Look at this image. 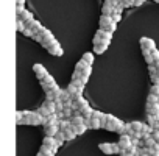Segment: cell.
I'll return each mask as SVG.
<instances>
[{"instance_id": "cell-1", "label": "cell", "mask_w": 159, "mask_h": 156, "mask_svg": "<svg viewBox=\"0 0 159 156\" xmlns=\"http://www.w3.org/2000/svg\"><path fill=\"white\" fill-rule=\"evenodd\" d=\"M22 125H45V117H42L38 111H24Z\"/></svg>"}, {"instance_id": "cell-2", "label": "cell", "mask_w": 159, "mask_h": 156, "mask_svg": "<svg viewBox=\"0 0 159 156\" xmlns=\"http://www.w3.org/2000/svg\"><path fill=\"white\" fill-rule=\"evenodd\" d=\"M98 148L105 154H120L122 151L117 142H103V144H98Z\"/></svg>"}, {"instance_id": "cell-3", "label": "cell", "mask_w": 159, "mask_h": 156, "mask_svg": "<svg viewBox=\"0 0 159 156\" xmlns=\"http://www.w3.org/2000/svg\"><path fill=\"white\" fill-rule=\"evenodd\" d=\"M98 25H100V28L108 30V31H112V33H114V31H116V28H117V24L114 22L112 16H100Z\"/></svg>"}, {"instance_id": "cell-4", "label": "cell", "mask_w": 159, "mask_h": 156, "mask_svg": "<svg viewBox=\"0 0 159 156\" xmlns=\"http://www.w3.org/2000/svg\"><path fill=\"white\" fill-rule=\"evenodd\" d=\"M58 85H56V81H55V78L48 73L45 78H44V80L41 81V88H42V91L45 92V94H48V92H52L55 88H56Z\"/></svg>"}, {"instance_id": "cell-5", "label": "cell", "mask_w": 159, "mask_h": 156, "mask_svg": "<svg viewBox=\"0 0 159 156\" xmlns=\"http://www.w3.org/2000/svg\"><path fill=\"white\" fill-rule=\"evenodd\" d=\"M95 34H97V36L102 39V44H106V45H109V44H111V41H112V31H108V30L98 28Z\"/></svg>"}, {"instance_id": "cell-6", "label": "cell", "mask_w": 159, "mask_h": 156, "mask_svg": "<svg viewBox=\"0 0 159 156\" xmlns=\"http://www.w3.org/2000/svg\"><path fill=\"white\" fill-rule=\"evenodd\" d=\"M33 72H34V75H36V78H38L39 81H42L44 78L48 75L47 69H45L42 64H34V66H33Z\"/></svg>"}, {"instance_id": "cell-7", "label": "cell", "mask_w": 159, "mask_h": 156, "mask_svg": "<svg viewBox=\"0 0 159 156\" xmlns=\"http://www.w3.org/2000/svg\"><path fill=\"white\" fill-rule=\"evenodd\" d=\"M140 48H142V52H143V50L153 52V50L156 48V44H154V41L150 39V38H140Z\"/></svg>"}, {"instance_id": "cell-8", "label": "cell", "mask_w": 159, "mask_h": 156, "mask_svg": "<svg viewBox=\"0 0 159 156\" xmlns=\"http://www.w3.org/2000/svg\"><path fill=\"white\" fill-rule=\"evenodd\" d=\"M117 144H119L120 150H128V148L133 145V139H131L128 134H123V136H120V137H119Z\"/></svg>"}, {"instance_id": "cell-9", "label": "cell", "mask_w": 159, "mask_h": 156, "mask_svg": "<svg viewBox=\"0 0 159 156\" xmlns=\"http://www.w3.org/2000/svg\"><path fill=\"white\" fill-rule=\"evenodd\" d=\"M59 131H61L59 125H47V126H44V133H45L47 137H55Z\"/></svg>"}, {"instance_id": "cell-10", "label": "cell", "mask_w": 159, "mask_h": 156, "mask_svg": "<svg viewBox=\"0 0 159 156\" xmlns=\"http://www.w3.org/2000/svg\"><path fill=\"white\" fill-rule=\"evenodd\" d=\"M47 52H48L50 55H53V56H62V53H64V50H62V47H61V44H59L58 41H56L55 44H52Z\"/></svg>"}, {"instance_id": "cell-11", "label": "cell", "mask_w": 159, "mask_h": 156, "mask_svg": "<svg viewBox=\"0 0 159 156\" xmlns=\"http://www.w3.org/2000/svg\"><path fill=\"white\" fill-rule=\"evenodd\" d=\"M88 105H89V103H88V100H86L84 97H80V99L73 100V111H80V109L86 108Z\"/></svg>"}, {"instance_id": "cell-12", "label": "cell", "mask_w": 159, "mask_h": 156, "mask_svg": "<svg viewBox=\"0 0 159 156\" xmlns=\"http://www.w3.org/2000/svg\"><path fill=\"white\" fill-rule=\"evenodd\" d=\"M84 125H86L89 130H100V128H102V125H100V120H98V119H94V117H91V119H86Z\"/></svg>"}, {"instance_id": "cell-13", "label": "cell", "mask_w": 159, "mask_h": 156, "mask_svg": "<svg viewBox=\"0 0 159 156\" xmlns=\"http://www.w3.org/2000/svg\"><path fill=\"white\" fill-rule=\"evenodd\" d=\"M42 145H47V147H50V148H55V150H58L59 148V145H58V142H56V139L55 137H44V140H42Z\"/></svg>"}, {"instance_id": "cell-14", "label": "cell", "mask_w": 159, "mask_h": 156, "mask_svg": "<svg viewBox=\"0 0 159 156\" xmlns=\"http://www.w3.org/2000/svg\"><path fill=\"white\" fill-rule=\"evenodd\" d=\"M147 114L159 119V105H153V106L151 105H147Z\"/></svg>"}, {"instance_id": "cell-15", "label": "cell", "mask_w": 159, "mask_h": 156, "mask_svg": "<svg viewBox=\"0 0 159 156\" xmlns=\"http://www.w3.org/2000/svg\"><path fill=\"white\" fill-rule=\"evenodd\" d=\"M114 13H116V8L112 5L103 3V7H102V16H112Z\"/></svg>"}, {"instance_id": "cell-16", "label": "cell", "mask_w": 159, "mask_h": 156, "mask_svg": "<svg viewBox=\"0 0 159 156\" xmlns=\"http://www.w3.org/2000/svg\"><path fill=\"white\" fill-rule=\"evenodd\" d=\"M94 111H95V109H94V108H92L91 105H88L86 108L80 109V114H81V116H83L84 119H91V117H92V114H94Z\"/></svg>"}, {"instance_id": "cell-17", "label": "cell", "mask_w": 159, "mask_h": 156, "mask_svg": "<svg viewBox=\"0 0 159 156\" xmlns=\"http://www.w3.org/2000/svg\"><path fill=\"white\" fill-rule=\"evenodd\" d=\"M47 125H59V117H58V114L48 116V117L45 119V125H44V126H47Z\"/></svg>"}, {"instance_id": "cell-18", "label": "cell", "mask_w": 159, "mask_h": 156, "mask_svg": "<svg viewBox=\"0 0 159 156\" xmlns=\"http://www.w3.org/2000/svg\"><path fill=\"white\" fill-rule=\"evenodd\" d=\"M39 151H41V153H44L45 156H55L58 150H55V148H50V147H47V145H41Z\"/></svg>"}, {"instance_id": "cell-19", "label": "cell", "mask_w": 159, "mask_h": 156, "mask_svg": "<svg viewBox=\"0 0 159 156\" xmlns=\"http://www.w3.org/2000/svg\"><path fill=\"white\" fill-rule=\"evenodd\" d=\"M70 122H72V126H78V125H84L86 119H84L83 116H73V117L70 119Z\"/></svg>"}, {"instance_id": "cell-20", "label": "cell", "mask_w": 159, "mask_h": 156, "mask_svg": "<svg viewBox=\"0 0 159 156\" xmlns=\"http://www.w3.org/2000/svg\"><path fill=\"white\" fill-rule=\"evenodd\" d=\"M81 59H83L84 62H88L89 66H92V64H94V52H86V53H83Z\"/></svg>"}, {"instance_id": "cell-21", "label": "cell", "mask_w": 159, "mask_h": 156, "mask_svg": "<svg viewBox=\"0 0 159 156\" xmlns=\"http://www.w3.org/2000/svg\"><path fill=\"white\" fill-rule=\"evenodd\" d=\"M142 55H143V59H145V62L148 64V66H153L156 61H154V58H153V55H151V52H147V50H143L142 52Z\"/></svg>"}, {"instance_id": "cell-22", "label": "cell", "mask_w": 159, "mask_h": 156, "mask_svg": "<svg viewBox=\"0 0 159 156\" xmlns=\"http://www.w3.org/2000/svg\"><path fill=\"white\" fill-rule=\"evenodd\" d=\"M88 67H89V64H88V62H84L83 59H80V61H78V62L75 64V70L81 72V73H83V72H84V70H86Z\"/></svg>"}, {"instance_id": "cell-23", "label": "cell", "mask_w": 159, "mask_h": 156, "mask_svg": "<svg viewBox=\"0 0 159 156\" xmlns=\"http://www.w3.org/2000/svg\"><path fill=\"white\" fill-rule=\"evenodd\" d=\"M42 106H45L52 114H56V105H55V102H48V100H45V102L42 103Z\"/></svg>"}, {"instance_id": "cell-24", "label": "cell", "mask_w": 159, "mask_h": 156, "mask_svg": "<svg viewBox=\"0 0 159 156\" xmlns=\"http://www.w3.org/2000/svg\"><path fill=\"white\" fill-rule=\"evenodd\" d=\"M64 136H66V140H73L76 137V133L73 131V128H67L64 130Z\"/></svg>"}, {"instance_id": "cell-25", "label": "cell", "mask_w": 159, "mask_h": 156, "mask_svg": "<svg viewBox=\"0 0 159 156\" xmlns=\"http://www.w3.org/2000/svg\"><path fill=\"white\" fill-rule=\"evenodd\" d=\"M73 128V131L76 133V136H81V134H84L89 128L86 126V125H78V126H72Z\"/></svg>"}, {"instance_id": "cell-26", "label": "cell", "mask_w": 159, "mask_h": 156, "mask_svg": "<svg viewBox=\"0 0 159 156\" xmlns=\"http://www.w3.org/2000/svg\"><path fill=\"white\" fill-rule=\"evenodd\" d=\"M16 27H17V31H19V33H24V31H25V28H27L25 22H24L20 17H16Z\"/></svg>"}, {"instance_id": "cell-27", "label": "cell", "mask_w": 159, "mask_h": 156, "mask_svg": "<svg viewBox=\"0 0 159 156\" xmlns=\"http://www.w3.org/2000/svg\"><path fill=\"white\" fill-rule=\"evenodd\" d=\"M108 47H109V45H106V44H98V45H94V53L102 55V53H105V52L108 50Z\"/></svg>"}, {"instance_id": "cell-28", "label": "cell", "mask_w": 159, "mask_h": 156, "mask_svg": "<svg viewBox=\"0 0 159 156\" xmlns=\"http://www.w3.org/2000/svg\"><path fill=\"white\" fill-rule=\"evenodd\" d=\"M59 128H61V131H64L67 128H72V122L69 119H62V120H59Z\"/></svg>"}, {"instance_id": "cell-29", "label": "cell", "mask_w": 159, "mask_h": 156, "mask_svg": "<svg viewBox=\"0 0 159 156\" xmlns=\"http://www.w3.org/2000/svg\"><path fill=\"white\" fill-rule=\"evenodd\" d=\"M129 123H131V128H133L134 133H140L142 128H143V123H142V122H136V120H134V122H129Z\"/></svg>"}, {"instance_id": "cell-30", "label": "cell", "mask_w": 159, "mask_h": 156, "mask_svg": "<svg viewBox=\"0 0 159 156\" xmlns=\"http://www.w3.org/2000/svg\"><path fill=\"white\" fill-rule=\"evenodd\" d=\"M147 105H159V97H156V95H153V94H148V97H147Z\"/></svg>"}, {"instance_id": "cell-31", "label": "cell", "mask_w": 159, "mask_h": 156, "mask_svg": "<svg viewBox=\"0 0 159 156\" xmlns=\"http://www.w3.org/2000/svg\"><path fill=\"white\" fill-rule=\"evenodd\" d=\"M28 28H31V30L34 31V34H36V33H39V31H41V30H42L44 27L41 25V22H39V21H34V22H33V24H31V25H30Z\"/></svg>"}, {"instance_id": "cell-32", "label": "cell", "mask_w": 159, "mask_h": 156, "mask_svg": "<svg viewBox=\"0 0 159 156\" xmlns=\"http://www.w3.org/2000/svg\"><path fill=\"white\" fill-rule=\"evenodd\" d=\"M120 5L123 7V10H126V8L136 7V0H120Z\"/></svg>"}, {"instance_id": "cell-33", "label": "cell", "mask_w": 159, "mask_h": 156, "mask_svg": "<svg viewBox=\"0 0 159 156\" xmlns=\"http://www.w3.org/2000/svg\"><path fill=\"white\" fill-rule=\"evenodd\" d=\"M55 139H56V142H58V145L61 147L64 142H66V136H64V131H59L56 136H55Z\"/></svg>"}, {"instance_id": "cell-34", "label": "cell", "mask_w": 159, "mask_h": 156, "mask_svg": "<svg viewBox=\"0 0 159 156\" xmlns=\"http://www.w3.org/2000/svg\"><path fill=\"white\" fill-rule=\"evenodd\" d=\"M38 112H39V114H41L42 117H45V119H47L48 116H52V112H50V111H48V109H47L45 106H41V108L38 109Z\"/></svg>"}, {"instance_id": "cell-35", "label": "cell", "mask_w": 159, "mask_h": 156, "mask_svg": "<svg viewBox=\"0 0 159 156\" xmlns=\"http://www.w3.org/2000/svg\"><path fill=\"white\" fill-rule=\"evenodd\" d=\"M24 111H16V123L17 125H22V122H24Z\"/></svg>"}, {"instance_id": "cell-36", "label": "cell", "mask_w": 159, "mask_h": 156, "mask_svg": "<svg viewBox=\"0 0 159 156\" xmlns=\"http://www.w3.org/2000/svg\"><path fill=\"white\" fill-rule=\"evenodd\" d=\"M81 78H83V73H81V72H78V70H73V73H72V81L81 80Z\"/></svg>"}, {"instance_id": "cell-37", "label": "cell", "mask_w": 159, "mask_h": 156, "mask_svg": "<svg viewBox=\"0 0 159 156\" xmlns=\"http://www.w3.org/2000/svg\"><path fill=\"white\" fill-rule=\"evenodd\" d=\"M25 11V5H16V16H22Z\"/></svg>"}, {"instance_id": "cell-38", "label": "cell", "mask_w": 159, "mask_h": 156, "mask_svg": "<svg viewBox=\"0 0 159 156\" xmlns=\"http://www.w3.org/2000/svg\"><path fill=\"white\" fill-rule=\"evenodd\" d=\"M62 112H64V117H66V119H69V120L73 117V109H72V108H66Z\"/></svg>"}, {"instance_id": "cell-39", "label": "cell", "mask_w": 159, "mask_h": 156, "mask_svg": "<svg viewBox=\"0 0 159 156\" xmlns=\"http://www.w3.org/2000/svg\"><path fill=\"white\" fill-rule=\"evenodd\" d=\"M150 94L159 97V85H151V88H150Z\"/></svg>"}, {"instance_id": "cell-40", "label": "cell", "mask_w": 159, "mask_h": 156, "mask_svg": "<svg viewBox=\"0 0 159 156\" xmlns=\"http://www.w3.org/2000/svg\"><path fill=\"white\" fill-rule=\"evenodd\" d=\"M150 80H151V85H159V75L157 73L150 75Z\"/></svg>"}, {"instance_id": "cell-41", "label": "cell", "mask_w": 159, "mask_h": 156, "mask_svg": "<svg viewBox=\"0 0 159 156\" xmlns=\"http://www.w3.org/2000/svg\"><path fill=\"white\" fill-rule=\"evenodd\" d=\"M22 34H24V36H27V38H31V39H33V36H34V31H33L31 28H25V31H24Z\"/></svg>"}, {"instance_id": "cell-42", "label": "cell", "mask_w": 159, "mask_h": 156, "mask_svg": "<svg viewBox=\"0 0 159 156\" xmlns=\"http://www.w3.org/2000/svg\"><path fill=\"white\" fill-rule=\"evenodd\" d=\"M33 41H36V42L42 44V42H44V38H42V34H41V33H36V34L33 36Z\"/></svg>"}, {"instance_id": "cell-43", "label": "cell", "mask_w": 159, "mask_h": 156, "mask_svg": "<svg viewBox=\"0 0 159 156\" xmlns=\"http://www.w3.org/2000/svg\"><path fill=\"white\" fill-rule=\"evenodd\" d=\"M151 137L154 139V142H156V144H159V130H154V131L151 133Z\"/></svg>"}, {"instance_id": "cell-44", "label": "cell", "mask_w": 159, "mask_h": 156, "mask_svg": "<svg viewBox=\"0 0 159 156\" xmlns=\"http://www.w3.org/2000/svg\"><path fill=\"white\" fill-rule=\"evenodd\" d=\"M103 114H105V112H102V111H97V109H95V111H94V114H92V117H94V119H98V120H100V119L103 117Z\"/></svg>"}, {"instance_id": "cell-45", "label": "cell", "mask_w": 159, "mask_h": 156, "mask_svg": "<svg viewBox=\"0 0 159 156\" xmlns=\"http://www.w3.org/2000/svg\"><path fill=\"white\" fill-rule=\"evenodd\" d=\"M112 19H114V22H116V24H119V22L122 21V14H119V13H114V14H112Z\"/></svg>"}, {"instance_id": "cell-46", "label": "cell", "mask_w": 159, "mask_h": 156, "mask_svg": "<svg viewBox=\"0 0 159 156\" xmlns=\"http://www.w3.org/2000/svg\"><path fill=\"white\" fill-rule=\"evenodd\" d=\"M91 73H92V66H89L84 72H83V76H86V78H89L91 76Z\"/></svg>"}, {"instance_id": "cell-47", "label": "cell", "mask_w": 159, "mask_h": 156, "mask_svg": "<svg viewBox=\"0 0 159 156\" xmlns=\"http://www.w3.org/2000/svg\"><path fill=\"white\" fill-rule=\"evenodd\" d=\"M148 72H150V75H153V73H157V67L153 64V66H148Z\"/></svg>"}, {"instance_id": "cell-48", "label": "cell", "mask_w": 159, "mask_h": 156, "mask_svg": "<svg viewBox=\"0 0 159 156\" xmlns=\"http://www.w3.org/2000/svg\"><path fill=\"white\" fill-rule=\"evenodd\" d=\"M151 55H153L154 61H159V50H157V48H154V50L151 52Z\"/></svg>"}, {"instance_id": "cell-49", "label": "cell", "mask_w": 159, "mask_h": 156, "mask_svg": "<svg viewBox=\"0 0 159 156\" xmlns=\"http://www.w3.org/2000/svg\"><path fill=\"white\" fill-rule=\"evenodd\" d=\"M147 2V0H136V7H140V5H143Z\"/></svg>"}, {"instance_id": "cell-50", "label": "cell", "mask_w": 159, "mask_h": 156, "mask_svg": "<svg viewBox=\"0 0 159 156\" xmlns=\"http://www.w3.org/2000/svg\"><path fill=\"white\" fill-rule=\"evenodd\" d=\"M16 5H25V0H16Z\"/></svg>"}, {"instance_id": "cell-51", "label": "cell", "mask_w": 159, "mask_h": 156, "mask_svg": "<svg viewBox=\"0 0 159 156\" xmlns=\"http://www.w3.org/2000/svg\"><path fill=\"white\" fill-rule=\"evenodd\" d=\"M154 66H156V67L159 69V61H156V62H154Z\"/></svg>"}, {"instance_id": "cell-52", "label": "cell", "mask_w": 159, "mask_h": 156, "mask_svg": "<svg viewBox=\"0 0 159 156\" xmlns=\"http://www.w3.org/2000/svg\"><path fill=\"white\" fill-rule=\"evenodd\" d=\"M36 156H45V154H44V153H41V151H39V153H38V154H36Z\"/></svg>"}, {"instance_id": "cell-53", "label": "cell", "mask_w": 159, "mask_h": 156, "mask_svg": "<svg viewBox=\"0 0 159 156\" xmlns=\"http://www.w3.org/2000/svg\"><path fill=\"white\" fill-rule=\"evenodd\" d=\"M153 2H156V3H159V0H153Z\"/></svg>"}, {"instance_id": "cell-54", "label": "cell", "mask_w": 159, "mask_h": 156, "mask_svg": "<svg viewBox=\"0 0 159 156\" xmlns=\"http://www.w3.org/2000/svg\"><path fill=\"white\" fill-rule=\"evenodd\" d=\"M140 156H150V154H140Z\"/></svg>"}, {"instance_id": "cell-55", "label": "cell", "mask_w": 159, "mask_h": 156, "mask_svg": "<svg viewBox=\"0 0 159 156\" xmlns=\"http://www.w3.org/2000/svg\"><path fill=\"white\" fill-rule=\"evenodd\" d=\"M103 2H106V0H103Z\"/></svg>"}]
</instances>
